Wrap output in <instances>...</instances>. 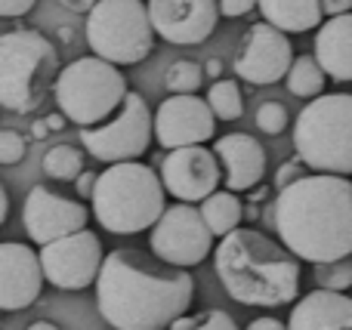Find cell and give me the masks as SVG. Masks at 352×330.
Listing matches in <instances>:
<instances>
[{"instance_id":"obj_1","label":"cell","mask_w":352,"mask_h":330,"mask_svg":"<svg viewBox=\"0 0 352 330\" xmlns=\"http://www.w3.org/2000/svg\"><path fill=\"white\" fill-rule=\"evenodd\" d=\"M192 300L195 278L188 269L133 247L111 250L96 281V309L115 330H170Z\"/></svg>"},{"instance_id":"obj_2","label":"cell","mask_w":352,"mask_h":330,"mask_svg":"<svg viewBox=\"0 0 352 330\" xmlns=\"http://www.w3.org/2000/svg\"><path fill=\"white\" fill-rule=\"evenodd\" d=\"M278 241L312 266L352 257V179L309 173L281 189L269 207Z\"/></svg>"},{"instance_id":"obj_3","label":"cell","mask_w":352,"mask_h":330,"mask_svg":"<svg viewBox=\"0 0 352 330\" xmlns=\"http://www.w3.org/2000/svg\"><path fill=\"white\" fill-rule=\"evenodd\" d=\"M213 269L223 290L241 306L278 309L300 294V259L281 241L256 228H235L213 250Z\"/></svg>"},{"instance_id":"obj_4","label":"cell","mask_w":352,"mask_h":330,"mask_svg":"<svg viewBox=\"0 0 352 330\" xmlns=\"http://www.w3.org/2000/svg\"><path fill=\"white\" fill-rule=\"evenodd\" d=\"M93 216L111 235H140L155 228L167 210V189L161 173L140 161L111 164L99 173L93 191Z\"/></svg>"},{"instance_id":"obj_5","label":"cell","mask_w":352,"mask_h":330,"mask_svg":"<svg viewBox=\"0 0 352 330\" xmlns=\"http://www.w3.org/2000/svg\"><path fill=\"white\" fill-rule=\"evenodd\" d=\"M62 74L59 53L34 28L0 34V105L16 115H31L47 102Z\"/></svg>"},{"instance_id":"obj_6","label":"cell","mask_w":352,"mask_h":330,"mask_svg":"<svg viewBox=\"0 0 352 330\" xmlns=\"http://www.w3.org/2000/svg\"><path fill=\"white\" fill-rule=\"evenodd\" d=\"M294 148L312 173L352 176V93L312 99L294 123Z\"/></svg>"},{"instance_id":"obj_7","label":"cell","mask_w":352,"mask_h":330,"mask_svg":"<svg viewBox=\"0 0 352 330\" xmlns=\"http://www.w3.org/2000/svg\"><path fill=\"white\" fill-rule=\"evenodd\" d=\"M56 105L78 127H99L121 111L127 102L130 86L121 65L105 62L99 56H80V59L62 65L56 80Z\"/></svg>"},{"instance_id":"obj_8","label":"cell","mask_w":352,"mask_h":330,"mask_svg":"<svg viewBox=\"0 0 352 330\" xmlns=\"http://www.w3.org/2000/svg\"><path fill=\"white\" fill-rule=\"evenodd\" d=\"M93 56L115 65H136L155 49L152 12L142 0H99L84 25Z\"/></svg>"},{"instance_id":"obj_9","label":"cell","mask_w":352,"mask_h":330,"mask_svg":"<svg viewBox=\"0 0 352 330\" xmlns=\"http://www.w3.org/2000/svg\"><path fill=\"white\" fill-rule=\"evenodd\" d=\"M80 142L102 164L140 161L155 142V115L140 93H130L115 117L99 127H80Z\"/></svg>"},{"instance_id":"obj_10","label":"cell","mask_w":352,"mask_h":330,"mask_svg":"<svg viewBox=\"0 0 352 330\" xmlns=\"http://www.w3.org/2000/svg\"><path fill=\"white\" fill-rule=\"evenodd\" d=\"M217 235L210 232V226L204 222L198 207L192 204H173L164 210V216L158 220V226L148 235V250L158 259L179 269H192L201 266L210 257L217 247H213Z\"/></svg>"},{"instance_id":"obj_11","label":"cell","mask_w":352,"mask_h":330,"mask_svg":"<svg viewBox=\"0 0 352 330\" xmlns=\"http://www.w3.org/2000/svg\"><path fill=\"white\" fill-rule=\"evenodd\" d=\"M109 253L102 250V241L96 232L84 228L68 238L41 247L43 275L59 290H87L99 281V272Z\"/></svg>"},{"instance_id":"obj_12","label":"cell","mask_w":352,"mask_h":330,"mask_svg":"<svg viewBox=\"0 0 352 330\" xmlns=\"http://www.w3.org/2000/svg\"><path fill=\"white\" fill-rule=\"evenodd\" d=\"M294 68V47L281 28L269 22H256L241 37L235 53V74L254 86L278 84Z\"/></svg>"},{"instance_id":"obj_13","label":"cell","mask_w":352,"mask_h":330,"mask_svg":"<svg viewBox=\"0 0 352 330\" xmlns=\"http://www.w3.org/2000/svg\"><path fill=\"white\" fill-rule=\"evenodd\" d=\"M90 210L74 198H65L47 185H31L22 204V226L34 244L47 247L59 238H68L74 232H84Z\"/></svg>"},{"instance_id":"obj_14","label":"cell","mask_w":352,"mask_h":330,"mask_svg":"<svg viewBox=\"0 0 352 330\" xmlns=\"http://www.w3.org/2000/svg\"><path fill=\"white\" fill-rule=\"evenodd\" d=\"M219 179H223V164L213 148H173L161 161V182H164L167 195H173L182 204L207 201L219 189Z\"/></svg>"},{"instance_id":"obj_15","label":"cell","mask_w":352,"mask_h":330,"mask_svg":"<svg viewBox=\"0 0 352 330\" xmlns=\"http://www.w3.org/2000/svg\"><path fill=\"white\" fill-rule=\"evenodd\" d=\"M213 136H217V115L207 105V99L195 93H176L155 111V142L164 145L167 152L201 145V142H210Z\"/></svg>"},{"instance_id":"obj_16","label":"cell","mask_w":352,"mask_h":330,"mask_svg":"<svg viewBox=\"0 0 352 330\" xmlns=\"http://www.w3.org/2000/svg\"><path fill=\"white\" fill-rule=\"evenodd\" d=\"M148 12L158 37L173 47H198L219 22L217 0H148Z\"/></svg>"},{"instance_id":"obj_17","label":"cell","mask_w":352,"mask_h":330,"mask_svg":"<svg viewBox=\"0 0 352 330\" xmlns=\"http://www.w3.org/2000/svg\"><path fill=\"white\" fill-rule=\"evenodd\" d=\"M43 263L41 250H31L22 241H3L0 244V309L19 312L37 303L43 290Z\"/></svg>"},{"instance_id":"obj_18","label":"cell","mask_w":352,"mask_h":330,"mask_svg":"<svg viewBox=\"0 0 352 330\" xmlns=\"http://www.w3.org/2000/svg\"><path fill=\"white\" fill-rule=\"evenodd\" d=\"M219 164L226 170V189L248 191L256 189L266 176V148L248 133H226L213 142Z\"/></svg>"},{"instance_id":"obj_19","label":"cell","mask_w":352,"mask_h":330,"mask_svg":"<svg viewBox=\"0 0 352 330\" xmlns=\"http://www.w3.org/2000/svg\"><path fill=\"white\" fill-rule=\"evenodd\" d=\"M291 330H352V296L337 290H309L287 318Z\"/></svg>"},{"instance_id":"obj_20","label":"cell","mask_w":352,"mask_h":330,"mask_svg":"<svg viewBox=\"0 0 352 330\" xmlns=\"http://www.w3.org/2000/svg\"><path fill=\"white\" fill-rule=\"evenodd\" d=\"M312 56L331 80L352 84V12L334 16L316 31Z\"/></svg>"},{"instance_id":"obj_21","label":"cell","mask_w":352,"mask_h":330,"mask_svg":"<svg viewBox=\"0 0 352 330\" xmlns=\"http://www.w3.org/2000/svg\"><path fill=\"white\" fill-rule=\"evenodd\" d=\"M260 12L285 34H303L322 25V0H260Z\"/></svg>"},{"instance_id":"obj_22","label":"cell","mask_w":352,"mask_h":330,"mask_svg":"<svg viewBox=\"0 0 352 330\" xmlns=\"http://www.w3.org/2000/svg\"><path fill=\"white\" fill-rule=\"evenodd\" d=\"M201 216H204V222L210 226V232L217 235V238H226V235H232L235 228H241V220H244V204L238 201L235 191H213L207 201H201Z\"/></svg>"},{"instance_id":"obj_23","label":"cell","mask_w":352,"mask_h":330,"mask_svg":"<svg viewBox=\"0 0 352 330\" xmlns=\"http://www.w3.org/2000/svg\"><path fill=\"white\" fill-rule=\"evenodd\" d=\"M287 93H294V96L300 99H318L324 96V84H328V74H324V68L318 65L316 56H297L294 59V68L287 71Z\"/></svg>"},{"instance_id":"obj_24","label":"cell","mask_w":352,"mask_h":330,"mask_svg":"<svg viewBox=\"0 0 352 330\" xmlns=\"http://www.w3.org/2000/svg\"><path fill=\"white\" fill-rule=\"evenodd\" d=\"M43 173L56 182H78V176L84 173V152L74 145H53L41 161Z\"/></svg>"},{"instance_id":"obj_25","label":"cell","mask_w":352,"mask_h":330,"mask_svg":"<svg viewBox=\"0 0 352 330\" xmlns=\"http://www.w3.org/2000/svg\"><path fill=\"white\" fill-rule=\"evenodd\" d=\"M207 105L213 108L217 121H238L244 115V99L238 80H213L210 93H207Z\"/></svg>"},{"instance_id":"obj_26","label":"cell","mask_w":352,"mask_h":330,"mask_svg":"<svg viewBox=\"0 0 352 330\" xmlns=\"http://www.w3.org/2000/svg\"><path fill=\"white\" fill-rule=\"evenodd\" d=\"M204 80V68L192 59H176L173 65H167L164 71V86L173 93H195Z\"/></svg>"},{"instance_id":"obj_27","label":"cell","mask_w":352,"mask_h":330,"mask_svg":"<svg viewBox=\"0 0 352 330\" xmlns=\"http://www.w3.org/2000/svg\"><path fill=\"white\" fill-rule=\"evenodd\" d=\"M170 330H238V325L229 312H223V309H207V312L176 318L170 325Z\"/></svg>"},{"instance_id":"obj_28","label":"cell","mask_w":352,"mask_h":330,"mask_svg":"<svg viewBox=\"0 0 352 330\" xmlns=\"http://www.w3.org/2000/svg\"><path fill=\"white\" fill-rule=\"evenodd\" d=\"M316 284L322 290H337V294L352 290V257L349 259H337V263L316 266Z\"/></svg>"},{"instance_id":"obj_29","label":"cell","mask_w":352,"mask_h":330,"mask_svg":"<svg viewBox=\"0 0 352 330\" xmlns=\"http://www.w3.org/2000/svg\"><path fill=\"white\" fill-rule=\"evenodd\" d=\"M256 127L263 130V133L269 136H278L287 130V123H291V115H287V108L281 102H275V99H269V102H263L260 108H256Z\"/></svg>"},{"instance_id":"obj_30","label":"cell","mask_w":352,"mask_h":330,"mask_svg":"<svg viewBox=\"0 0 352 330\" xmlns=\"http://www.w3.org/2000/svg\"><path fill=\"white\" fill-rule=\"evenodd\" d=\"M25 148H28V139H25L19 130H0V164L12 167L25 158Z\"/></svg>"},{"instance_id":"obj_31","label":"cell","mask_w":352,"mask_h":330,"mask_svg":"<svg viewBox=\"0 0 352 330\" xmlns=\"http://www.w3.org/2000/svg\"><path fill=\"white\" fill-rule=\"evenodd\" d=\"M303 176H309V167L303 164L300 158H291V161H285V164L278 167V173H275V189H287V185H294L297 179H303Z\"/></svg>"},{"instance_id":"obj_32","label":"cell","mask_w":352,"mask_h":330,"mask_svg":"<svg viewBox=\"0 0 352 330\" xmlns=\"http://www.w3.org/2000/svg\"><path fill=\"white\" fill-rule=\"evenodd\" d=\"M217 3L226 19H238V16H248L254 6H260V0H217Z\"/></svg>"},{"instance_id":"obj_33","label":"cell","mask_w":352,"mask_h":330,"mask_svg":"<svg viewBox=\"0 0 352 330\" xmlns=\"http://www.w3.org/2000/svg\"><path fill=\"white\" fill-rule=\"evenodd\" d=\"M37 0H0V16L3 19H19L25 12H31Z\"/></svg>"},{"instance_id":"obj_34","label":"cell","mask_w":352,"mask_h":330,"mask_svg":"<svg viewBox=\"0 0 352 330\" xmlns=\"http://www.w3.org/2000/svg\"><path fill=\"white\" fill-rule=\"evenodd\" d=\"M248 330H291V327H287L285 321L272 318V315H263V318H254V321H250Z\"/></svg>"},{"instance_id":"obj_35","label":"cell","mask_w":352,"mask_h":330,"mask_svg":"<svg viewBox=\"0 0 352 330\" xmlns=\"http://www.w3.org/2000/svg\"><path fill=\"white\" fill-rule=\"evenodd\" d=\"M324 16H343V12H352V0H322Z\"/></svg>"},{"instance_id":"obj_36","label":"cell","mask_w":352,"mask_h":330,"mask_svg":"<svg viewBox=\"0 0 352 330\" xmlns=\"http://www.w3.org/2000/svg\"><path fill=\"white\" fill-rule=\"evenodd\" d=\"M96 179H99V173H80L78 176V195L93 198V191H96Z\"/></svg>"},{"instance_id":"obj_37","label":"cell","mask_w":352,"mask_h":330,"mask_svg":"<svg viewBox=\"0 0 352 330\" xmlns=\"http://www.w3.org/2000/svg\"><path fill=\"white\" fill-rule=\"evenodd\" d=\"M59 3L72 12H93V6H96L99 0H59Z\"/></svg>"},{"instance_id":"obj_38","label":"cell","mask_w":352,"mask_h":330,"mask_svg":"<svg viewBox=\"0 0 352 330\" xmlns=\"http://www.w3.org/2000/svg\"><path fill=\"white\" fill-rule=\"evenodd\" d=\"M6 213H10V191L6 185H0V222H6Z\"/></svg>"},{"instance_id":"obj_39","label":"cell","mask_w":352,"mask_h":330,"mask_svg":"<svg viewBox=\"0 0 352 330\" xmlns=\"http://www.w3.org/2000/svg\"><path fill=\"white\" fill-rule=\"evenodd\" d=\"M219 71H223V62H219V59H207V65H204V74H210V78L223 80V78H219Z\"/></svg>"},{"instance_id":"obj_40","label":"cell","mask_w":352,"mask_h":330,"mask_svg":"<svg viewBox=\"0 0 352 330\" xmlns=\"http://www.w3.org/2000/svg\"><path fill=\"white\" fill-rule=\"evenodd\" d=\"M65 123H68V117L62 115V111H59V115H50L47 117V127L50 130H65Z\"/></svg>"},{"instance_id":"obj_41","label":"cell","mask_w":352,"mask_h":330,"mask_svg":"<svg viewBox=\"0 0 352 330\" xmlns=\"http://www.w3.org/2000/svg\"><path fill=\"white\" fill-rule=\"evenodd\" d=\"M25 330H59V325H53V321H34V325H28Z\"/></svg>"},{"instance_id":"obj_42","label":"cell","mask_w":352,"mask_h":330,"mask_svg":"<svg viewBox=\"0 0 352 330\" xmlns=\"http://www.w3.org/2000/svg\"><path fill=\"white\" fill-rule=\"evenodd\" d=\"M47 130H50L47 123H37V127H34V136H43V133H47Z\"/></svg>"}]
</instances>
